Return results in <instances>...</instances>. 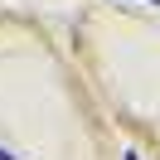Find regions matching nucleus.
<instances>
[{"mask_svg":"<svg viewBox=\"0 0 160 160\" xmlns=\"http://www.w3.org/2000/svg\"><path fill=\"white\" fill-rule=\"evenodd\" d=\"M0 160H20V155H10V150H0Z\"/></svg>","mask_w":160,"mask_h":160,"instance_id":"nucleus-1","label":"nucleus"},{"mask_svg":"<svg viewBox=\"0 0 160 160\" xmlns=\"http://www.w3.org/2000/svg\"><path fill=\"white\" fill-rule=\"evenodd\" d=\"M121 160H141V155H136V150H126V155H121Z\"/></svg>","mask_w":160,"mask_h":160,"instance_id":"nucleus-2","label":"nucleus"},{"mask_svg":"<svg viewBox=\"0 0 160 160\" xmlns=\"http://www.w3.org/2000/svg\"><path fill=\"white\" fill-rule=\"evenodd\" d=\"M146 5H160V0H146Z\"/></svg>","mask_w":160,"mask_h":160,"instance_id":"nucleus-3","label":"nucleus"}]
</instances>
